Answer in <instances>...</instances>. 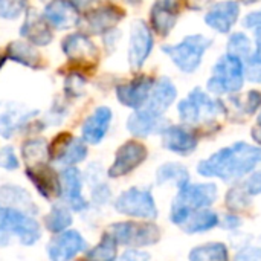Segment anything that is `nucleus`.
<instances>
[{
  "label": "nucleus",
  "instance_id": "a211bd4d",
  "mask_svg": "<svg viewBox=\"0 0 261 261\" xmlns=\"http://www.w3.org/2000/svg\"><path fill=\"white\" fill-rule=\"evenodd\" d=\"M61 196L69 208L80 213L87 208V202L83 197V176L78 168L69 167L61 174Z\"/></svg>",
  "mask_w": 261,
  "mask_h": 261
},
{
  "label": "nucleus",
  "instance_id": "f8f14e48",
  "mask_svg": "<svg viewBox=\"0 0 261 261\" xmlns=\"http://www.w3.org/2000/svg\"><path fill=\"white\" fill-rule=\"evenodd\" d=\"M162 147L179 156H190L199 145V136L188 125H168L162 133Z\"/></svg>",
  "mask_w": 261,
  "mask_h": 261
},
{
  "label": "nucleus",
  "instance_id": "a878e982",
  "mask_svg": "<svg viewBox=\"0 0 261 261\" xmlns=\"http://www.w3.org/2000/svg\"><path fill=\"white\" fill-rule=\"evenodd\" d=\"M21 35H24L37 46H44L52 40L47 21L35 11H29L26 14V20L21 26Z\"/></svg>",
  "mask_w": 261,
  "mask_h": 261
},
{
  "label": "nucleus",
  "instance_id": "20e7f679",
  "mask_svg": "<svg viewBox=\"0 0 261 261\" xmlns=\"http://www.w3.org/2000/svg\"><path fill=\"white\" fill-rule=\"evenodd\" d=\"M245 83L243 60L229 54L222 55L211 69V76L206 81V89L211 95H232L242 90Z\"/></svg>",
  "mask_w": 261,
  "mask_h": 261
},
{
  "label": "nucleus",
  "instance_id": "49530a36",
  "mask_svg": "<svg viewBox=\"0 0 261 261\" xmlns=\"http://www.w3.org/2000/svg\"><path fill=\"white\" fill-rule=\"evenodd\" d=\"M219 226H222L223 229H228V231H234V229H239L242 226V219L237 214L229 213L222 219Z\"/></svg>",
  "mask_w": 261,
  "mask_h": 261
},
{
  "label": "nucleus",
  "instance_id": "5701e85b",
  "mask_svg": "<svg viewBox=\"0 0 261 261\" xmlns=\"http://www.w3.org/2000/svg\"><path fill=\"white\" fill-rule=\"evenodd\" d=\"M35 112L28 110L17 102H0V136L9 138L17 128H20Z\"/></svg>",
  "mask_w": 261,
  "mask_h": 261
},
{
  "label": "nucleus",
  "instance_id": "3c124183",
  "mask_svg": "<svg viewBox=\"0 0 261 261\" xmlns=\"http://www.w3.org/2000/svg\"><path fill=\"white\" fill-rule=\"evenodd\" d=\"M254 57L261 60V28L255 29V47H254Z\"/></svg>",
  "mask_w": 261,
  "mask_h": 261
},
{
  "label": "nucleus",
  "instance_id": "b1692460",
  "mask_svg": "<svg viewBox=\"0 0 261 261\" xmlns=\"http://www.w3.org/2000/svg\"><path fill=\"white\" fill-rule=\"evenodd\" d=\"M46 21L58 29H67L78 24V11L69 0H52L44 11Z\"/></svg>",
  "mask_w": 261,
  "mask_h": 261
},
{
  "label": "nucleus",
  "instance_id": "7c9ffc66",
  "mask_svg": "<svg viewBox=\"0 0 261 261\" xmlns=\"http://www.w3.org/2000/svg\"><path fill=\"white\" fill-rule=\"evenodd\" d=\"M190 261H229V249L222 242H211L191 249Z\"/></svg>",
  "mask_w": 261,
  "mask_h": 261
},
{
  "label": "nucleus",
  "instance_id": "6ab92c4d",
  "mask_svg": "<svg viewBox=\"0 0 261 261\" xmlns=\"http://www.w3.org/2000/svg\"><path fill=\"white\" fill-rule=\"evenodd\" d=\"M177 98V89L168 76H161L154 81L153 89L150 92L148 101L144 109L164 116V113L173 106Z\"/></svg>",
  "mask_w": 261,
  "mask_h": 261
},
{
  "label": "nucleus",
  "instance_id": "ddd939ff",
  "mask_svg": "<svg viewBox=\"0 0 261 261\" xmlns=\"http://www.w3.org/2000/svg\"><path fill=\"white\" fill-rule=\"evenodd\" d=\"M86 248L87 243L78 231H64L49 242L47 254L50 261H70Z\"/></svg>",
  "mask_w": 261,
  "mask_h": 261
},
{
  "label": "nucleus",
  "instance_id": "a18cd8bd",
  "mask_svg": "<svg viewBox=\"0 0 261 261\" xmlns=\"http://www.w3.org/2000/svg\"><path fill=\"white\" fill-rule=\"evenodd\" d=\"M150 254L139 249H127L116 261H150Z\"/></svg>",
  "mask_w": 261,
  "mask_h": 261
},
{
  "label": "nucleus",
  "instance_id": "f704fd0d",
  "mask_svg": "<svg viewBox=\"0 0 261 261\" xmlns=\"http://www.w3.org/2000/svg\"><path fill=\"white\" fill-rule=\"evenodd\" d=\"M226 54L237 57L243 61H246L248 58H251L254 55V46L251 38L243 34V32H236L228 38V44H226Z\"/></svg>",
  "mask_w": 261,
  "mask_h": 261
},
{
  "label": "nucleus",
  "instance_id": "72a5a7b5",
  "mask_svg": "<svg viewBox=\"0 0 261 261\" xmlns=\"http://www.w3.org/2000/svg\"><path fill=\"white\" fill-rule=\"evenodd\" d=\"M73 219H72V214L70 211L63 206V205H55L52 206L50 213L44 217V225L46 228L54 232V234H60V232H64L70 225H72Z\"/></svg>",
  "mask_w": 261,
  "mask_h": 261
},
{
  "label": "nucleus",
  "instance_id": "c03bdc74",
  "mask_svg": "<svg viewBox=\"0 0 261 261\" xmlns=\"http://www.w3.org/2000/svg\"><path fill=\"white\" fill-rule=\"evenodd\" d=\"M234 261H261V248L246 246L237 252Z\"/></svg>",
  "mask_w": 261,
  "mask_h": 261
},
{
  "label": "nucleus",
  "instance_id": "603ef678",
  "mask_svg": "<svg viewBox=\"0 0 261 261\" xmlns=\"http://www.w3.org/2000/svg\"><path fill=\"white\" fill-rule=\"evenodd\" d=\"M76 9H86V8H89L95 0H69Z\"/></svg>",
  "mask_w": 261,
  "mask_h": 261
},
{
  "label": "nucleus",
  "instance_id": "052dcab7",
  "mask_svg": "<svg viewBox=\"0 0 261 261\" xmlns=\"http://www.w3.org/2000/svg\"><path fill=\"white\" fill-rule=\"evenodd\" d=\"M260 242H261V239H260Z\"/></svg>",
  "mask_w": 261,
  "mask_h": 261
},
{
  "label": "nucleus",
  "instance_id": "f03ea898",
  "mask_svg": "<svg viewBox=\"0 0 261 261\" xmlns=\"http://www.w3.org/2000/svg\"><path fill=\"white\" fill-rule=\"evenodd\" d=\"M177 113L180 121L191 128L208 127L214 125L220 116L226 115V106L223 101L213 98L200 87H196L177 104Z\"/></svg>",
  "mask_w": 261,
  "mask_h": 261
},
{
  "label": "nucleus",
  "instance_id": "9d476101",
  "mask_svg": "<svg viewBox=\"0 0 261 261\" xmlns=\"http://www.w3.org/2000/svg\"><path fill=\"white\" fill-rule=\"evenodd\" d=\"M49 153L55 162L73 167L87 158V147L84 141L76 139L69 133H61L49 145Z\"/></svg>",
  "mask_w": 261,
  "mask_h": 261
},
{
  "label": "nucleus",
  "instance_id": "9b49d317",
  "mask_svg": "<svg viewBox=\"0 0 261 261\" xmlns=\"http://www.w3.org/2000/svg\"><path fill=\"white\" fill-rule=\"evenodd\" d=\"M153 84L154 80L151 76L138 75L128 83L119 84L116 87V98L122 106L133 110H139L147 104Z\"/></svg>",
  "mask_w": 261,
  "mask_h": 261
},
{
  "label": "nucleus",
  "instance_id": "c85d7f7f",
  "mask_svg": "<svg viewBox=\"0 0 261 261\" xmlns=\"http://www.w3.org/2000/svg\"><path fill=\"white\" fill-rule=\"evenodd\" d=\"M173 182L179 190L190 184V171L185 165L177 162H167L156 171V184L164 185Z\"/></svg>",
  "mask_w": 261,
  "mask_h": 261
},
{
  "label": "nucleus",
  "instance_id": "2eb2a0df",
  "mask_svg": "<svg viewBox=\"0 0 261 261\" xmlns=\"http://www.w3.org/2000/svg\"><path fill=\"white\" fill-rule=\"evenodd\" d=\"M6 232L9 236H15L20 240V243L26 246L37 243L41 237V229L37 220L32 219L29 214L20 213L15 210H8Z\"/></svg>",
  "mask_w": 261,
  "mask_h": 261
},
{
  "label": "nucleus",
  "instance_id": "39448f33",
  "mask_svg": "<svg viewBox=\"0 0 261 261\" xmlns=\"http://www.w3.org/2000/svg\"><path fill=\"white\" fill-rule=\"evenodd\" d=\"M213 44V40L203 34H191L184 37L176 44H168L162 47V52L170 57L173 64L184 73H194Z\"/></svg>",
  "mask_w": 261,
  "mask_h": 261
},
{
  "label": "nucleus",
  "instance_id": "4d7b16f0",
  "mask_svg": "<svg viewBox=\"0 0 261 261\" xmlns=\"http://www.w3.org/2000/svg\"><path fill=\"white\" fill-rule=\"evenodd\" d=\"M257 124H258V125H261V112L258 113V116H257Z\"/></svg>",
  "mask_w": 261,
  "mask_h": 261
},
{
  "label": "nucleus",
  "instance_id": "dca6fc26",
  "mask_svg": "<svg viewBox=\"0 0 261 261\" xmlns=\"http://www.w3.org/2000/svg\"><path fill=\"white\" fill-rule=\"evenodd\" d=\"M168 125L170 124L164 116L156 115L144 107L139 110H135V113H132L130 118L127 119V130L136 138L161 135Z\"/></svg>",
  "mask_w": 261,
  "mask_h": 261
},
{
  "label": "nucleus",
  "instance_id": "79ce46f5",
  "mask_svg": "<svg viewBox=\"0 0 261 261\" xmlns=\"http://www.w3.org/2000/svg\"><path fill=\"white\" fill-rule=\"evenodd\" d=\"M112 197V191L109 190V187L104 182H98L93 185L92 188V200L96 205H106Z\"/></svg>",
  "mask_w": 261,
  "mask_h": 261
},
{
  "label": "nucleus",
  "instance_id": "ea45409f",
  "mask_svg": "<svg viewBox=\"0 0 261 261\" xmlns=\"http://www.w3.org/2000/svg\"><path fill=\"white\" fill-rule=\"evenodd\" d=\"M245 191L252 197V196H260L261 194V170L251 173L248 179L242 184Z\"/></svg>",
  "mask_w": 261,
  "mask_h": 261
},
{
  "label": "nucleus",
  "instance_id": "e433bc0d",
  "mask_svg": "<svg viewBox=\"0 0 261 261\" xmlns=\"http://www.w3.org/2000/svg\"><path fill=\"white\" fill-rule=\"evenodd\" d=\"M225 205H226L228 211H231L232 214L245 213L251 206V196L245 191V188L242 185L240 187H232L226 193Z\"/></svg>",
  "mask_w": 261,
  "mask_h": 261
},
{
  "label": "nucleus",
  "instance_id": "bb28decb",
  "mask_svg": "<svg viewBox=\"0 0 261 261\" xmlns=\"http://www.w3.org/2000/svg\"><path fill=\"white\" fill-rule=\"evenodd\" d=\"M21 158L26 164V168H37L47 165L50 159L49 144L43 138L28 139L21 144Z\"/></svg>",
  "mask_w": 261,
  "mask_h": 261
},
{
  "label": "nucleus",
  "instance_id": "6e6d98bb",
  "mask_svg": "<svg viewBox=\"0 0 261 261\" xmlns=\"http://www.w3.org/2000/svg\"><path fill=\"white\" fill-rule=\"evenodd\" d=\"M125 2H128V3H132V5H138V3H141V0H125Z\"/></svg>",
  "mask_w": 261,
  "mask_h": 261
},
{
  "label": "nucleus",
  "instance_id": "13d9d810",
  "mask_svg": "<svg viewBox=\"0 0 261 261\" xmlns=\"http://www.w3.org/2000/svg\"><path fill=\"white\" fill-rule=\"evenodd\" d=\"M2 64H3V58L0 57V67H2Z\"/></svg>",
  "mask_w": 261,
  "mask_h": 261
},
{
  "label": "nucleus",
  "instance_id": "bf43d9fd",
  "mask_svg": "<svg viewBox=\"0 0 261 261\" xmlns=\"http://www.w3.org/2000/svg\"><path fill=\"white\" fill-rule=\"evenodd\" d=\"M41 2H46V0H41Z\"/></svg>",
  "mask_w": 261,
  "mask_h": 261
},
{
  "label": "nucleus",
  "instance_id": "c756f323",
  "mask_svg": "<svg viewBox=\"0 0 261 261\" xmlns=\"http://www.w3.org/2000/svg\"><path fill=\"white\" fill-rule=\"evenodd\" d=\"M177 12L162 8L159 5H153L150 11V23L153 31L161 37H168L174 26L177 24Z\"/></svg>",
  "mask_w": 261,
  "mask_h": 261
},
{
  "label": "nucleus",
  "instance_id": "cd10ccee",
  "mask_svg": "<svg viewBox=\"0 0 261 261\" xmlns=\"http://www.w3.org/2000/svg\"><path fill=\"white\" fill-rule=\"evenodd\" d=\"M219 225H220L219 214L206 208V210H199V211L193 213L180 228L187 234H200V232L211 231V229L217 228Z\"/></svg>",
  "mask_w": 261,
  "mask_h": 261
},
{
  "label": "nucleus",
  "instance_id": "6e6552de",
  "mask_svg": "<svg viewBox=\"0 0 261 261\" xmlns=\"http://www.w3.org/2000/svg\"><path fill=\"white\" fill-rule=\"evenodd\" d=\"M147 158H148V150L142 142L127 141L118 148L115 161L109 168L107 174L112 179L124 177L132 171H135L138 167H141L147 161Z\"/></svg>",
  "mask_w": 261,
  "mask_h": 261
},
{
  "label": "nucleus",
  "instance_id": "0eeeda50",
  "mask_svg": "<svg viewBox=\"0 0 261 261\" xmlns=\"http://www.w3.org/2000/svg\"><path fill=\"white\" fill-rule=\"evenodd\" d=\"M115 210L119 214L144 219V220H154L158 217V206L153 197L151 190L147 188H130L122 191L115 200Z\"/></svg>",
  "mask_w": 261,
  "mask_h": 261
},
{
  "label": "nucleus",
  "instance_id": "09e8293b",
  "mask_svg": "<svg viewBox=\"0 0 261 261\" xmlns=\"http://www.w3.org/2000/svg\"><path fill=\"white\" fill-rule=\"evenodd\" d=\"M6 217H8V208L0 206V246L6 245L9 240V234L6 232Z\"/></svg>",
  "mask_w": 261,
  "mask_h": 261
},
{
  "label": "nucleus",
  "instance_id": "2f4dec72",
  "mask_svg": "<svg viewBox=\"0 0 261 261\" xmlns=\"http://www.w3.org/2000/svg\"><path fill=\"white\" fill-rule=\"evenodd\" d=\"M116 255L118 243L109 232H106L101 237L99 243L90 251H87L84 261H116Z\"/></svg>",
  "mask_w": 261,
  "mask_h": 261
},
{
  "label": "nucleus",
  "instance_id": "c9c22d12",
  "mask_svg": "<svg viewBox=\"0 0 261 261\" xmlns=\"http://www.w3.org/2000/svg\"><path fill=\"white\" fill-rule=\"evenodd\" d=\"M229 102H232L234 107L237 109V112L245 115V116L255 115L261 109V92H258V90H249L243 98L231 96Z\"/></svg>",
  "mask_w": 261,
  "mask_h": 261
},
{
  "label": "nucleus",
  "instance_id": "4be33fe9",
  "mask_svg": "<svg viewBox=\"0 0 261 261\" xmlns=\"http://www.w3.org/2000/svg\"><path fill=\"white\" fill-rule=\"evenodd\" d=\"M124 12L116 6H102L84 15V29L90 34H106L118 24Z\"/></svg>",
  "mask_w": 261,
  "mask_h": 261
},
{
  "label": "nucleus",
  "instance_id": "f257e3e1",
  "mask_svg": "<svg viewBox=\"0 0 261 261\" xmlns=\"http://www.w3.org/2000/svg\"><path fill=\"white\" fill-rule=\"evenodd\" d=\"M261 164V147L248 142H234L197 165V173L203 177H217L223 182H236L251 174Z\"/></svg>",
  "mask_w": 261,
  "mask_h": 261
},
{
  "label": "nucleus",
  "instance_id": "393cba45",
  "mask_svg": "<svg viewBox=\"0 0 261 261\" xmlns=\"http://www.w3.org/2000/svg\"><path fill=\"white\" fill-rule=\"evenodd\" d=\"M0 206L15 210L24 214H34L37 211V206L31 199V194L17 185L0 187Z\"/></svg>",
  "mask_w": 261,
  "mask_h": 261
},
{
  "label": "nucleus",
  "instance_id": "7ed1b4c3",
  "mask_svg": "<svg viewBox=\"0 0 261 261\" xmlns=\"http://www.w3.org/2000/svg\"><path fill=\"white\" fill-rule=\"evenodd\" d=\"M219 196L216 184H188L179 190L170 210L171 223L182 226L185 220L199 210L210 208Z\"/></svg>",
  "mask_w": 261,
  "mask_h": 261
},
{
  "label": "nucleus",
  "instance_id": "f3484780",
  "mask_svg": "<svg viewBox=\"0 0 261 261\" xmlns=\"http://www.w3.org/2000/svg\"><path fill=\"white\" fill-rule=\"evenodd\" d=\"M63 50L70 61L80 66H93L98 61V49L83 34H73L64 38Z\"/></svg>",
  "mask_w": 261,
  "mask_h": 261
},
{
  "label": "nucleus",
  "instance_id": "4c0bfd02",
  "mask_svg": "<svg viewBox=\"0 0 261 261\" xmlns=\"http://www.w3.org/2000/svg\"><path fill=\"white\" fill-rule=\"evenodd\" d=\"M28 0H0V17L3 18H15L18 17L24 8Z\"/></svg>",
  "mask_w": 261,
  "mask_h": 261
},
{
  "label": "nucleus",
  "instance_id": "37998d69",
  "mask_svg": "<svg viewBox=\"0 0 261 261\" xmlns=\"http://www.w3.org/2000/svg\"><path fill=\"white\" fill-rule=\"evenodd\" d=\"M0 168L5 170H15L18 168V161L14 154V150L11 147L0 148Z\"/></svg>",
  "mask_w": 261,
  "mask_h": 261
},
{
  "label": "nucleus",
  "instance_id": "a19ab883",
  "mask_svg": "<svg viewBox=\"0 0 261 261\" xmlns=\"http://www.w3.org/2000/svg\"><path fill=\"white\" fill-rule=\"evenodd\" d=\"M84 84H86V80L81 75H78V73L69 75V78L66 80V92H67V95H70V96L81 95L83 89H84Z\"/></svg>",
  "mask_w": 261,
  "mask_h": 261
},
{
  "label": "nucleus",
  "instance_id": "8fccbe9b",
  "mask_svg": "<svg viewBox=\"0 0 261 261\" xmlns=\"http://www.w3.org/2000/svg\"><path fill=\"white\" fill-rule=\"evenodd\" d=\"M154 3L159 5V6H162V8H167V9H170V11L177 12L179 8H180L182 0H156Z\"/></svg>",
  "mask_w": 261,
  "mask_h": 261
},
{
  "label": "nucleus",
  "instance_id": "58836bf2",
  "mask_svg": "<svg viewBox=\"0 0 261 261\" xmlns=\"http://www.w3.org/2000/svg\"><path fill=\"white\" fill-rule=\"evenodd\" d=\"M243 63H245V80L255 84H261V60L252 55Z\"/></svg>",
  "mask_w": 261,
  "mask_h": 261
},
{
  "label": "nucleus",
  "instance_id": "4468645a",
  "mask_svg": "<svg viewBox=\"0 0 261 261\" xmlns=\"http://www.w3.org/2000/svg\"><path fill=\"white\" fill-rule=\"evenodd\" d=\"M240 17V5L237 0H223L214 3L205 15L208 28L219 34H228Z\"/></svg>",
  "mask_w": 261,
  "mask_h": 261
},
{
  "label": "nucleus",
  "instance_id": "864d4df0",
  "mask_svg": "<svg viewBox=\"0 0 261 261\" xmlns=\"http://www.w3.org/2000/svg\"><path fill=\"white\" fill-rule=\"evenodd\" d=\"M251 136H252V139L255 141V144L261 147V125H255V127H252V130H251Z\"/></svg>",
  "mask_w": 261,
  "mask_h": 261
},
{
  "label": "nucleus",
  "instance_id": "412c9836",
  "mask_svg": "<svg viewBox=\"0 0 261 261\" xmlns=\"http://www.w3.org/2000/svg\"><path fill=\"white\" fill-rule=\"evenodd\" d=\"M26 174L29 180L34 184V187L37 188V191L46 200H54L61 196V179L47 165L37 167V168H26Z\"/></svg>",
  "mask_w": 261,
  "mask_h": 261
},
{
  "label": "nucleus",
  "instance_id": "473e14b6",
  "mask_svg": "<svg viewBox=\"0 0 261 261\" xmlns=\"http://www.w3.org/2000/svg\"><path fill=\"white\" fill-rule=\"evenodd\" d=\"M8 57L14 61H18L24 66L37 67L40 61V55L35 50L34 46L23 43V41H14L8 46Z\"/></svg>",
  "mask_w": 261,
  "mask_h": 261
},
{
  "label": "nucleus",
  "instance_id": "1a4fd4ad",
  "mask_svg": "<svg viewBox=\"0 0 261 261\" xmlns=\"http://www.w3.org/2000/svg\"><path fill=\"white\" fill-rule=\"evenodd\" d=\"M153 43L154 41L151 28L142 20L135 21L132 24L128 43V63L135 70L141 69L145 64L153 50Z\"/></svg>",
  "mask_w": 261,
  "mask_h": 261
},
{
  "label": "nucleus",
  "instance_id": "aec40b11",
  "mask_svg": "<svg viewBox=\"0 0 261 261\" xmlns=\"http://www.w3.org/2000/svg\"><path fill=\"white\" fill-rule=\"evenodd\" d=\"M112 110L109 107H98L95 109V112L84 121L83 127H81V135H83V141L92 145L99 144L112 124Z\"/></svg>",
  "mask_w": 261,
  "mask_h": 261
},
{
  "label": "nucleus",
  "instance_id": "423d86ee",
  "mask_svg": "<svg viewBox=\"0 0 261 261\" xmlns=\"http://www.w3.org/2000/svg\"><path fill=\"white\" fill-rule=\"evenodd\" d=\"M107 232L116 240L118 245L132 249L153 246L161 240L162 236L161 228L153 222H145V223L119 222V223H113L107 229Z\"/></svg>",
  "mask_w": 261,
  "mask_h": 261
},
{
  "label": "nucleus",
  "instance_id": "5fc2aeb1",
  "mask_svg": "<svg viewBox=\"0 0 261 261\" xmlns=\"http://www.w3.org/2000/svg\"><path fill=\"white\" fill-rule=\"evenodd\" d=\"M240 2H243L245 5H252V3H257L258 0H240Z\"/></svg>",
  "mask_w": 261,
  "mask_h": 261
},
{
  "label": "nucleus",
  "instance_id": "de8ad7c7",
  "mask_svg": "<svg viewBox=\"0 0 261 261\" xmlns=\"http://www.w3.org/2000/svg\"><path fill=\"white\" fill-rule=\"evenodd\" d=\"M243 26L248 28V29H258V28H261V9L246 14L245 18H243Z\"/></svg>",
  "mask_w": 261,
  "mask_h": 261
}]
</instances>
